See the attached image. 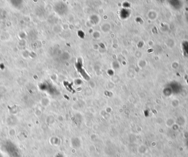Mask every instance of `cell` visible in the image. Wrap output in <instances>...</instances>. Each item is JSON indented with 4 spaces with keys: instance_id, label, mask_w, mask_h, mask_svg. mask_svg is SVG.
<instances>
[{
    "instance_id": "1",
    "label": "cell",
    "mask_w": 188,
    "mask_h": 157,
    "mask_svg": "<svg viewBox=\"0 0 188 157\" xmlns=\"http://www.w3.org/2000/svg\"><path fill=\"white\" fill-rule=\"evenodd\" d=\"M15 145H14L12 143H7L6 144L5 147L6 149V151L8 153H9L10 155H11L12 157H15L16 156H17V155L18 154V149L17 147L12 149V148H13V147Z\"/></svg>"
}]
</instances>
